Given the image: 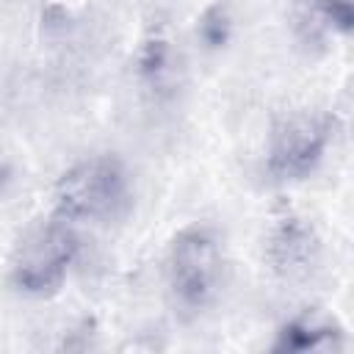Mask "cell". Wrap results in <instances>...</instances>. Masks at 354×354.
<instances>
[{"label": "cell", "instance_id": "cell-6", "mask_svg": "<svg viewBox=\"0 0 354 354\" xmlns=\"http://www.w3.org/2000/svg\"><path fill=\"white\" fill-rule=\"evenodd\" d=\"M310 22L337 30V33H351L354 30V0H299Z\"/></svg>", "mask_w": 354, "mask_h": 354}, {"label": "cell", "instance_id": "cell-2", "mask_svg": "<svg viewBox=\"0 0 354 354\" xmlns=\"http://www.w3.org/2000/svg\"><path fill=\"white\" fill-rule=\"evenodd\" d=\"M72 224L75 221L55 213V218L41 221L25 232V238L14 252V266H11V277L19 290L41 296L64 282L66 268L72 266L80 246Z\"/></svg>", "mask_w": 354, "mask_h": 354}, {"label": "cell", "instance_id": "cell-7", "mask_svg": "<svg viewBox=\"0 0 354 354\" xmlns=\"http://www.w3.org/2000/svg\"><path fill=\"white\" fill-rule=\"evenodd\" d=\"M332 335H335L332 324H321V321L304 315L282 329V337L277 346L279 348H315V346H321L324 337H332Z\"/></svg>", "mask_w": 354, "mask_h": 354}, {"label": "cell", "instance_id": "cell-3", "mask_svg": "<svg viewBox=\"0 0 354 354\" xmlns=\"http://www.w3.org/2000/svg\"><path fill=\"white\" fill-rule=\"evenodd\" d=\"M166 274L174 299L185 310L205 307L213 299L221 277V254L216 235L202 224L177 232L169 246Z\"/></svg>", "mask_w": 354, "mask_h": 354}, {"label": "cell", "instance_id": "cell-5", "mask_svg": "<svg viewBox=\"0 0 354 354\" xmlns=\"http://www.w3.org/2000/svg\"><path fill=\"white\" fill-rule=\"evenodd\" d=\"M266 254L279 277H285L290 282L304 279V277H310V271L318 263L315 230L293 210H279L268 227Z\"/></svg>", "mask_w": 354, "mask_h": 354}, {"label": "cell", "instance_id": "cell-4", "mask_svg": "<svg viewBox=\"0 0 354 354\" xmlns=\"http://www.w3.org/2000/svg\"><path fill=\"white\" fill-rule=\"evenodd\" d=\"M332 141V119L315 111H299L277 122L268 141L266 169L274 180H299L310 174Z\"/></svg>", "mask_w": 354, "mask_h": 354}, {"label": "cell", "instance_id": "cell-1", "mask_svg": "<svg viewBox=\"0 0 354 354\" xmlns=\"http://www.w3.org/2000/svg\"><path fill=\"white\" fill-rule=\"evenodd\" d=\"M130 196V177L119 158L94 155L75 163L55 185V213L69 221L113 218Z\"/></svg>", "mask_w": 354, "mask_h": 354}]
</instances>
